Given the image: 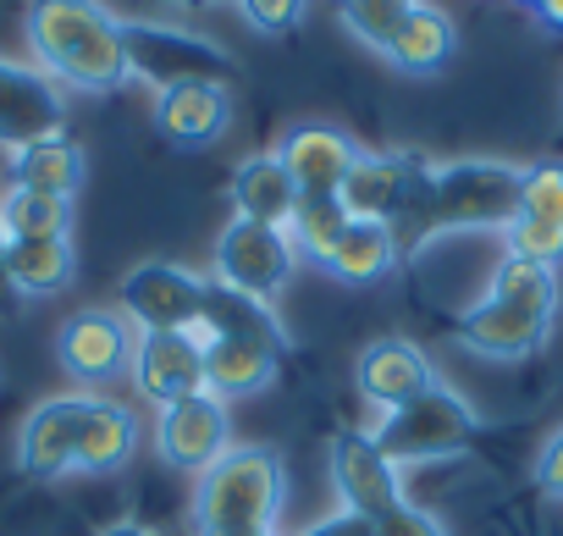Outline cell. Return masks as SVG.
Here are the masks:
<instances>
[{"instance_id":"cell-14","label":"cell","mask_w":563,"mask_h":536,"mask_svg":"<svg viewBox=\"0 0 563 536\" xmlns=\"http://www.w3.org/2000/svg\"><path fill=\"white\" fill-rule=\"evenodd\" d=\"M426 166H431V161H426L420 150H382V155H360L338 199L349 205V216H354V221H387V227H393V221L409 210V199H415V188H420Z\"/></svg>"},{"instance_id":"cell-16","label":"cell","mask_w":563,"mask_h":536,"mask_svg":"<svg viewBox=\"0 0 563 536\" xmlns=\"http://www.w3.org/2000/svg\"><path fill=\"white\" fill-rule=\"evenodd\" d=\"M89 393H62L29 409L23 431H18V470L29 481H62L73 475V442H78V420H84Z\"/></svg>"},{"instance_id":"cell-37","label":"cell","mask_w":563,"mask_h":536,"mask_svg":"<svg viewBox=\"0 0 563 536\" xmlns=\"http://www.w3.org/2000/svg\"><path fill=\"white\" fill-rule=\"evenodd\" d=\"M0 310H12V283H7V227H0Z\"/></svg>"},{"instance_id":"cell-28","label":"cell","mask_w":563,"mask_h":536,"mask_svg":"<svg viewBox=\"0 0 563 536\" xmlns=\"http://www.w3.org/2000/svg\"><path fill=\"white\" fill-rule=\"evenodd\" d=\"M349 205L338 199V194H327V199H299L294 205V221H288V238H294V249L299 254H310L316 265L338 249V238L349 232Z\"/></svg>"},{"instance_id":"cell-8","label":"cell","mask_w":563,"mask_h":536,"mask_svg":"<svg viewBox=\"0 0 563 536\" xmlns=\"http://www.w3.org/2000/svg\"><path fill=\"white\" fill-rule=\"evenodd\" d=\"M122 316L139 332H199L205 277L177 260H144L122 277Z\"/></svg>"},{"instance_id":"cell-40","label":"cell","mask_w":563,"mask_h":536,"mask_svg":"<svg viewBox=\"0 0 563 536\" xmlns=\"http://www.w3.org/2000/svg\"><path fill=\"white\" fill-rule=\"evenodd\" d=\"M519 7H530V12H536V7H541V0H519Z\"/></svg>"},{"instance_id":"cell-20","label":"cell","mask_w":563,"mask_h":536,"mask_svg":"<svg viewBox=\"0 0 563 536\" xmlns=\"http://www.w3.org/2000/svg\"><path fill=\"white\" fill-rule=\"evenodd\" d=\"M139 448V420L128 404L89 393L84 420H78V442H73V475H117Z\"/></svg>"},{"instance_id":"cell-39","label":"cell","mask_w":563,"mask_h":536,"mask_svg":"<svg viewBox=\"0 0 563 536\" xmlns=\"http://www.w3.org/2000/svg\"><path fill=\"white\" fill-rule=\"evenodd\" d=\"M177 12H205V7H221V0H172Z\"/></svg>"},{"instance_id":"cell-13","label":"cell","mask_w":563,"mask_h":536,"mask_svg":"<svg viewBox=\"0 0 563 536\" xmlns=\"http://www.w3.org/2000/svg\"><path fill=\"white\" fill-rule=\"evenodd\" d=\"M67 128V95L29 62L0 56V150H23Z\"/></svg>"},{"instance_id":"cell-23","label":"cell","mask_w":563,"mask_h":536,"mask_svg":"<svg viewBox=\"0 0 563 536\" xmlns=\"http://www.w3.org/2000/svg\"><path fill=\"white\" fill-rule=\"evenodd\" d=\"M276 371H282L276 349H260L243 338H205V393H216L221 404L265 393L276 382Z\"/></svg>"},{"instance_id":"cell-19","label":"cell","mask_w":563,"mask_h":536,"mask_svg":"<svg viewBox=\"0 0 563 536\" xmlns=\"http://www.w3.org/2000/svg\"><path fill=\"white\" fill-rule=\"evenodd\" d=\"M78 277V249L73 232H29L7 238V283L12 299H56Z\"/></svg>"},{"instance_id":"cell-1","label":"cell","mask_w":563,"mask_h":536,"mask_svg":"<svg viewBox=\"0 0 563 536\" xmlns=\"http://www.w3.org/2000/svg\"><path fill=\"white\" fill-rule=\"evenodd\" d=\"M519 177L525 166H508V161H431L409 210L393 221V238H398V254L404 249H420L442 232H481V227H508L519 216Z\"/></svg>"},{"instance_id":"cell-35","label":"cell","mask_w":563,"mask_h":536,"mask_svg":"<svg viewBox=\"0 0 563 536\" xmlns=\"http://www.w3.org/2000/svg\"><path fill=\"white\" fill-rule=\"evenodd\" d=\"M299 536H376V519H365V514H349V508H338V514L316 519V525H310V530H299Z\"/></svg>"},{"instance_id":"cell-25","label":"cell","mask_w":563,"mask_h":536,"mask_svg":"<svg viewBox=\"0 0 563 536\" xmlns=\"http://www.w3.org/2000/svg\"><path fill=\"white\" fill-rule=\"evenodd\" d=\"M84 150H78V139H67V133H51V139H34V144H23V150H12V161H7V177H12V188H40V194H78L84 188Z\"/></svg>"},{"instance_id":"cell-33","label":"cell","mask_w":563,"mask_h":536,"mask_svg":"<svg viewBox=\"0 0 563 536\" xmlns=\"http://www.w3.org/2000/svg\"><path fill=\"white\" fill-rule=\"evenodd\" d=\"M376 536H448L442 530V519L437 514H426L420 503H398V508H387L382 519H376Z\"/></svg>"},{"instance_id":"cell-36","label":"cell","mask_w":563,"mask_h":536,"mask_svg":"<svg viewBox=\"0 0 563 536\" xmlns=\"http://www.w3.org/2000/svg\"><path fill=\"white\" fill-rule=\"evenodd\" d=\"M536 23H541L547 34H563V0H541V7H536Z\"/></svg>"},{"instance_id":"cell-18","label":"cell","mask_w":563,"mask_h":536,"mask_svg":"<svg viewBox=\"0 0 563 536\" xmlns=\"http://www.w3.org/2000/svg\"><path fill=\"white\" fill-rule=\"evenodd\" d=\"M232 128L227 84H172L155 95V133L172 150H210Z\"/></svg>"},{"instance_id":"cell-22","label":"cell","mask_w":563,"mask_h":536,"mask_svg":"<svg viewBox=\"0 0 563 536\" xmlns=\"http://www.w3.org/2000/svg\"><path fill=\"white\" fill-rule=\"evenodd\" d=\"M199 338H243L260 349H276L288 360V332H282L276 310L265 299H249L227 283H205V316H199Z\"/></svg>"},{"instance_id":"cell-4","label":"cell","mask_w":563,"mask_h":536,"mask_svg":"<svg viewBox=\"0 0 563 536\" xmlns=\"http://www.w3.org/2000/svg\"><path fill=\"white\" fill-rule=\"evenodd\" d=\"M288 503V464L276 448L232 442L194 486V530L199 536H276Z\"/></svg>"},{"instance_id":"cell-30","label":"cell","mask_w":563,"mask_h":536,"mask_svg":"<svg viewBox=\"0 0 563 536\" xmlns=\"http://www.w3.org/2000/svg\"><path fill=\"white\" fill-rule=\"evenodd\" d=\"M503 254L558 272V265H563V221H541V216H525V210H519V216L503 227Z\"/></svg>"},{"instance_id":"cell-11","label":"cell","mask_w":563,"mask_h":536,"mask_svg":"<svg viewBox=\"0 0 563 536\" xmlns=\"http://www.w3.org/2000/svg\"><path fill=\"white\" fill-rule=\"evenodd\" d=\"M128 376L155 409L183 404L205 393V338L199 332H139Z\"/></svg>"},{"instance_id":"cell-17","label":"cell","mask_w":563,"mask_h":536,"mask_svg":"<svg viewBox=\"0 0 563 536\" xmlns=\"http://www.w3.org/2000/svg\"><path fill=\"white\" fill-rule=\"evenodd\" d=\"M354 387L387 415V409H404L409 398H420L426 387H437V371H431V360H426L420 343H409V338H376L354 360Z\"/></svg>"},{"instance_id":"cell-26","label":"cell","mask_w":563,"mask_h":536,"mask_svg":"<svg viewBox=\"0 0 563 536\" xmlns=\"http://www.w3.org/2000/svg\"><path fill=\"white\" fill-rule=\"evenodd\" d=\"M398 265V238L387 221H349V232L338 238V249L321 260V272H332L349 288H371L382 277H393Z\"/></svg>"},{"instance_id":"cell-10","label":"cell","mask_w":563,"mask_h":536,"mask_svg":"<svg viewBox=\"0 0 563 536\" xmlns=\"http://www.w3.org/2000/svg\"><path fill=\"white\" fill-rule=\"evenodd\" d=\"M227 448H232V420H227V404L216 393H194V398L166 404L155 415V453L172 470L205 475Z\"/></svg>"},{"instance_id":"cell-31","label":"cell","mask_w":563,"mask_h":536,"mask_svg":"<svg viewBox=\"0 0 563 536\" xmlns=\"http://www.w3.org/2000/svg\"><path fill=\"white\" fill-rule=\"evenodd\" d=\"M519 210L541 221H563V161H536L519 177Z\"/></svg>"},{"instance_id":"cell-34","label":"cell","mask_w":563,"mask_h":536,"mask_svg":"<svg viewBox=\"0 0 563 536\" xmlns=\"http://www.w3.org/2000/svg\"><path fill=\"white\" fill-rule=\"evenodd\" d=\"M536 486L563 503V426H558V431L541 442V453H536Z\"/></svg>"},{"instance_id":"cell-38","label":"cell","mask_w":563,"mask_h":536,"mask_svg":"<svg viewBox=\"0 0 563 536\" xmlns=\"http://www.w3.org/2000/svg\"><path fill=\"white\" fill-rule=\"evenodd\" d=\"M100 536H155L150 525H139V519H117V525H106Z\"/></svg>"},{"instance_id":"cell-7","label":"cell","mask_w":563,"mask_h":536,"mask_svg":"<svg viewBox=\"0 0 563 536\" xmlns=\"http://www.w3.org/2000/svg\"><path fill=\"white\" fill-rule=\"evenodd\" d=\"M299 265V249L288 238V227H271V221H249V216H232L216 238V283L249 294V299H276L288 288Z\"/></svg>"},{"instance_id":"cell-5","label":"cell","mask_w":563,"mask_h":536,"mask_svg":"<svg viewBox=\"0 0 563 536\" xmlns=\"http://www.w3.org/2000/svg\"><path fill=\"white\" fill-rule=\"evenodd\" d=\"M481 437V415L448 387H426L404 409H387L371 431V442L404 470V464H431V459H459Z\"/></svg>"},{"instance_id":"cell-21","label":"cell","mask_w":563,"mask_h":536,"mask_svg":"<svg viewBox=\"0 0 563 536\" xmlns=\"http://www.w3.org/2000/svg\"><path fill=\"white\" fill-rule=\"evenodd\" d=\"M404 78H437L453 56H459V29L442 7H431V0H415L404 29L393 34V45L382 51Z\"/></svg>"},{"instance_id":"cell-29","label":"cell","mask_w":563,"mask_h":536,"mask_svg":"<svg viewBox=\"0 0 563 536\" xmlns=\"http://www.w3.org/2000/svg\"><path fill=\"white\" fill-rule=\"evenodd\" d=\"M409 7H415V0H338V18H343V29H349L360 45H371V51L382 56V51L393 45V34L404 29Z\"/></svg>"},{"instance_id":"cell-24","label":"cell","mask_w":563,"mask_h":536,"mask_svg":"<svg viewBox=\"0 0 563 536\" xmlns=\"http://www.w3.org/2000/svg\"><path fill=\"white\" fill-rule=\"evenodd\" d=\"M227 194H232V210H238V216L271 221V227H288V221H294V205H299V188H294V177H288V166H282L276 150L238 161Z\"/></svg>"},{"instance_id":"cell-32","label":"cell","mask_w":563,"mask_h":536,"mask_svg":"<svg viewBox=\"0 0 563 536\" xmlns=\"http://www.w3.org/2000/svg\"><path fill=\"white\" fill-rule=\"evenodd\" d=\"M238 12H243L249 29H260L265 40H288V34L310 18V0H238Z\"/></svg>"},{"instance_id":"cell-2","label":"cell","mask_w":563,"mask_h":536,"mask_svg":"<svg viewBox=\"0 0 563 536\" xmlns=\"http://www.w3.org/2000/svg\"><path fill=\"white\" fill-rule=\"evenodd\" d=\"M23 29H29V51H34L40 73L56 89L117 95L128 84L122 18L106 0H34Z\"/></svg>"},{"instance_id":"cell-3","label":"cell","mask_w":563,"mask_h":536,"mask_svg":"<svg viewBox=\"0 0 563 536\" xmlns=\"http://www.w3.org/2000/svg\"><path fill=\"white\" fill-rule=\"evenodd\" d=\"M558 321V272L503 254L492 265L486 294L459 316L453 338L481 360H530L547 349Z\"/></svg>"},{"instance_id":"cell-6","label":"cell","mask_w":563,"mask_h":536,"mask_svg":"<svg viewBox=\"0 0 563 536\" xmlns=\"http://www.w3.org/2000/svg\"><path fill=\"white\" fill-rule=\"evenodd\" d=\"M122 51H128V84H150L155 95L172 84H227V73H232L227 45H216L183 23L122 18Z\"/></svg>"},{"instance_id":"cell-9","label":"cell","mask_w":563,"mask_h":536,"mask_svg":"<svg viewBox=\"0 0 563 536\" xmlns=\"http://www.w3.org/2000/svg\"><path fill=\"white\" fill-rule=\"evenodd\" d=\"M133 343H139V327L122 316V310H78L62 321L56 332V360L73 382L84 387H106L117 376H128L133 365Z\"/></svg>"},{"instance_id":"cell-15","label":"cell","mask_w":563,"mask_h":536,"mask_svg":"<svg viewBox=\"0 0 563 536\" xmlns=\"http://www.w3.org/2000/svg\"><path fill=\"white\" fill-rule=\"evenodd\" d=\"M276 155H282V166H288L299 199H327V194H343V183H349V172L365 150L349 133L327 128V122H299L276 144Z\"/></svg>"},{"instance_id":"cell-12","label":"cell","mask_w":563,"mask_h":536,"mask_svg":"<svg viewBox=\"0 0 563 536\" xmlns=\"http://www.w3.org/2000/svg\"><path fill=\"white\" fill-rule=\"evenodd\" d=\"M332 486H338V503L349 514H365V519H382L387 508L404 503V481H398V464L371 442V431H338L332 437Z\"/></svg>"},{"instance_id":"cell-27","label":"cell","mask_w":563,"mask_h":536,"mask_svg":"<svg viewBox=\"0 0 563 536\" xmlns=\"http://www.w3.org/2000/svg\"><path fill=\"white\" fill-rule=\"evenodd\" d=\"M0 227H7V238L73 232V199L67 194H40V188H12V194H0Z\"/></svg>"}]
</instances>
